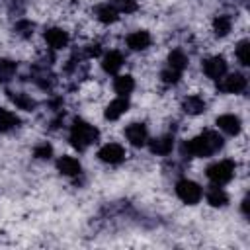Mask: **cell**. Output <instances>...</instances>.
<instances>
[{
    "mask_svg": "<svg viewBox=\"0 0 250 250\" xmlns=\"http://www.w3.org/2000/svg\"><path fill=\"white\" fill-rule=\"evenodd\" d=\"M133 88H135L133 76H129V74H119V76H115V80H113V90H115V94H119V96H129V94L133 92Z\"/></svg>",
    "mask_w": 250,
    "mask_h": 250,
    "instance_id": "obj_17",
    "label": "cell"
},
{
    "mask_svg": "<svg viewBox=\"0 0 250 250\" xmlns=\"http://www.w3.org/2000/svg\"><path fill=\"white\" fill-rule=\"evenodd\" d=\"M150 152L152 154H158V156H166L172 152L174 148V137L172 135H162V137H156L150 141Z\"/></svg>",
    "mask_w": 250,
    "mask_h": 250,
    "instance_id": "obj_13",
    "label": "cell"
},
{
    "mask_svg": "<svg viewBox=\"0 0 250 250\" xmlns=\"http://www.w3.org/2000/svg\"><path fill=\"white\" fill-rule=\"evenodd\" d=\"M127 109H129V100H127V96H119V98H115V100H111V102L107 104V107H105V119L115 121V119H119L123 113H127Z\"/></svg>",
    "mask_w": 250,
    "mask_h": 250,
    "instance_id": "obj_11",
    "label": "cell"
},
{
    "mask_svg": "<svg viewBox=\"0 0 250 250\" xmlns=\"http://www.w3.org/2000/svg\"><path fill=\"white\" fill-rule=\"evenodd\" d=\"M10 100L14 102L16 107H20L23 111H31L35 107V100L31 96L23 94V92H10Z\"/></svg>",
    "mask_w": 250,
    "mask_h": 250,
    "instance_id": "obj_20",
    "label": "cell"
},
{
    "mask_svg": "<svg viewBox=\"0 0 250 250\" xmlns=\"http://www.w3.org/2000/svg\"><path fill=\"white\" fill-rule=\"evenodd\" d=\"M234 176V162L225 158V160H219L215 164H211L207 168V178L215 184V186H225L232 180Z\"/></svg>",
    "mask_w": 250,
    "mask_h": 250,
    "instance_id": "obj_3",
    "label": "cell"
},
{
    "mask_svg": "<svg viewBox=\"0 0 250 250\" xmlns=\"http://www.w3.org/2000/svg\"><path fill=\"white\" fill-rule=\"evenodd\" d=\"M203 74L211 80H219L227 74V62L223 57L215 55V57H209L203 61Z\"/></svg>",
    "mask_w": 250,
    "mask_h": 250,
    "instance_id": "obj_5",
    "label": "cell"
},
{
    "mask_svg": "<svg viewBox=\"0 0 250 250\" xmlns=\"http://www.w3.org/2000/svg\"><path fill=\"white\" fill-rule=\"evenodd\" d=\"M227 201H229V197H227V193L221 186L213 184V188L207 189V203L211 207H223V205H227Z\"/></svg>",
    "mask_w": 250,
    "mask_h": 250,
    "instance_id": "obj_19",
    "label": "cell"
},
{
    "mask_svg": "<svg viewBox=\"0 0 250 250\" xmlns=\"http://www.w3.org/2000/svg\"><path fill=\"white\" fill-rule=\"evenodd\" d=\"M244 88H246V78H244V74H238V72L225 74L219 84V90L227 92V94H240Z\"/></svg>",
    "mask_w": 250,
    "mask_h": 250,
    "instance_id": "obj_7",
    "label": "cell"
},
{
    "mask_svg": "<svg viewBox=\"0 0 250 250\" xmlns=\"http://www.w3.org/2000/svg\"><path fill=\"white\" fill-rule=\"evenodd\" d=\"M217 125L227 135H238L240 133V117L234 113H223L217 117Z\"/></svg>",
    "mask_w": 250,
    "mask_h": 250,
    "instance_id": "obj_12",
    "label": "cell"
},
{
    "mask_svg": "<svg viewBox=\"0 0 250 250\" xmlns=\"http://www.w3.org/2000/svg\"><path fill=\"white\" fill-rule=\"evenodd\" d=\"M180 76H182V72H178V70H174V68H170V66H166V68L160 72V78H162L164 84H176V82L180 80Z\"/></svg>",
    "mask_w": 250,
    "mask_h": 250,
    "instance_id": "obj_28",
    "label": "cell"
},
{
    "mask_svg": "<svg viewBox=\"0 0 250 250\" xmlns=\"http://www.w3.org/2000/svg\"><path fill=\"white\" fill-rule=\"evenodd\" d=\"M16 74V62L8 59H0V80H10Z\"/></svg>",
    "mask_w": 250,
    "mask_h": 250,
    "instance_id": "obj_26",
    "label": "cell"
},
{
    "mask_svg": "<svg viewBox=\"0 0 250 250\" xmlns=\"http://www.w3.org/2000/svg\"><path fill=\"white\" fill-rule=\"evenodd\" d=\"M117 16H119V12H117L109 2L100 4V6L96 8V18H98V21H102V23H113V21L117 20Z\"/></svg>",
    "mask_w": 250,
    "mask_h": 250,
    "instance_id": "obj_18",
    "label": "cell"
},
{
    "mask_svg": "<svg viewBox=\"0 0 250 250\" xmlns=\"http://www.w3.org/2000/svg\"><path fill=\"white\" fill-rule=\"evenodd\" d=\"M33 21H29V20H20L18 23H16V33L20 35V37H31V33H33Z\"/></svg>",
    "mask_w": 250,
    "mask_h": 250,
    "instance_id": "obj_27",
    "label": "cell"
},
{
    "mask_svg": "<svg viewBox=\"0 0 250 250\" xmlns=\"http://www.w3.org/2000/svg\"><path fill=\"white\" fill-rule=\"evenodd\" d=\"M57 168H59V172H61L62 176H78L80 170H82L80 162H78L74 156H61V158L57 160Z\"/></svg>",
    "mask_w": 250,
    "mask_h": 250,
    "instance_id": "obj_15",
    "label": "cell"
},
{
    "mask_svg": "<svg viewBox=\"0 0 250 250\" xmlns=\"http://www.w3.org/2000/svg\"><path fill=\"white\" fill-rule=\"evenodd\" d=\"M33 154H35V158H39V160L51 158V156H53V146H51L49 143H41V145H37V146L33 148Z\"/></svg>",
    "mask_w": 250,
    "mask_h": 250,
    "instance_id": "obj_29",
    "label": "cell"
},
{
    "mask_svg": "<svg viewBox=\"0 0 250 250\" xmlns=\"http://www.w3.org/2000/svg\"><path fill=\"white\" fill-rule=\"evenodd\" d=\"M127 47L131 49V51H145L146 47H150V33L148 31H145V29H137V31H133V33H129L127 35Z\"/></svg>",
    "mask_w": 250,
    "mask_h": 250,
    "instance_id": "obj_9",
    "label": "cell"
},
{
    "mask_svg": "<svg viewBox=\"0 0 250 250\" xmlns=\"http://www.w3.org/2000/svg\"><path fill=\"white\" fill-rule=\"evenodd\" d=\"M176 195H178L184 203L195 205V203L201 199L203 191H201L199 184H195V182H191V180H180V182L176 184Z\"/></svg>",
    "mask_w": 250,
    "mask_h": 250,
    "instance_id": "obj_4",
    "label": "cell"
},
{
    "mask_svg": "<svg viewBox=\"0 0 250 250\" xmlns=\"http://www.w3.org/2000/svg\"><path fill=\"white\" fill-rule=\"evenodd\" d=\"M100 53H102V49H100L98 43H90V45L86 47V57H98Z\"/></svg>",
    "mask_w": 250,
    "mask_h": 250,
    "instance_id": "obj_30",
    "label": "cell"
},
{
    "mask_svg": "<svg viewBox=\"0 0 250 250\" xmlns=\"http://www.w3.org/2000/svg\"><path fill=\"white\" fill-rule=\"evenodd\" d=\"M98 137H100L98 129H96L94 125L82 121V119H76V121L70 125L68 141H70V145H72L74 148H78V150H84V148H88L90 145H94V143L98 141Z\"/></svg>",
    "mask_w": 250,
    "mask_h": 250,
    "instance_id": "obj_2",
    "label": "cell"
},
{
    "mask_svg": "<svg viewBox=\"0 0 250 250\" xmlns=\"http://www.w3.org/2000/svg\"><path fill=\"white\" fill-rule=\"evenodd\" d=\"M232 29V20H230V16H217L215 20H213V31L219 35V37H225L229 31Z\"/></svg>",
    "mask_w": 250,
    "mask_h": 250,
    "instance_id": "obj_22",
    "label": "cell"
},
{
    "mask_svg": "<svg viewBox=\"0 0 250 250\" xmlns=\"http://www.w3.org/2000/svg\"><path fill=\"white\" fill-rule=\"evenodd\" d=\"M18 123H20V119L14 111L0 107V131H10V129L18 127Z\"/></svg>",
    "mask_w": 250,
    "mask_h": 250,
    "instance_id": "obj_23",
    "label": "cell"
},
{
    "mask_svg": "<svg viewBox=\"0 0 250 250\" xmlns=\"http://www.w3.org/2000/svg\"><path fill=\"white\" fill-rule=\"evenodd\" d=\"M168 66L174 68V70H178V72H184V68L188 66V57H186V53L180 51V49H174V51L168 55Z\"/></svg>",
    "mask_w": 250,
    "mask_h": 250,
    "instance_id": "obj_21",
    "label": "cell"
},
{
    "mask_svg": "<svg viewBox=\"0 0 250 250\" xmlns=\"http://www.w3.org/2000/svg\"><path fill=\"white\" fill-rule=\"evenodd\" d=\"M109 4L119 14H133L137 10V0H109Z\"/></svg>",
    "mask_w": 250,
    "mask_h": 250,
    "instance_id": "obj_25",
    "label": "cell"
},
{
    "mask_svg": "<svg viewBox=\"0 0 250 250\" xmlns=\"http://www.w3.org/2000/svg\"><path fill=\"white\" fill-rule=\"evenodd\" d=\"M45 41H47V45H49L51 49H64L70 39H68V33H66L64 29H61V27H51V29L45 31Z\"/></svg>",
    "mask_w": 250,
    "mask_h": 250,
    "instance_id": "obj_10",
    "label": "cell"
},
{
    "mask_svg": "<svg viewBox=\"0 0 250 250\" xmlns=\"http://www.w3.org/2000/svg\"><path fill=\"white\" fill-rule=\"evenodd\" d=\"M98 158L105 164H119L125 158V148L117 143H107L98 150Z\"/></svg>",
    "mask_w": 250,
    "mask_h": 250,
    "instance_id": "obj_6",
    "label": "cell"
},
{
    "mask_svg": "<svg viewBox=\"0 0 250 250\" xmlns=\"http://www.w3.org/2000/svg\"><path fill=\"white\" fill-rule=\"evenodd\" d=\"M223 146V137L215 131H203L197 137L186 141L182 145V154L184 156H211Z\"/></svg>",
    "mask_w": 250,
    "mask_h": 250,
    "instance_id": "obj_1",
    "label": "cell"
},
{
    "mask_svg": "<svg viewBox=\"0 0 250 250\" xmlns=\"http://www.w3.org/2000/svg\"><path fill=\"white\" fill-rule=\"evenodd\" d=\"M125 137H127V141L133 145V146H143L146 141H148V133H146V127L143 125V123H131V125H127V129H125Z\"/></svg>",
    "mask_w": 250,
    "mask_h": 250,
    "instance_id": "obj_8",
    "label": "cell"
},
{
    "mask_svg": "<svg viewBox=\"0 0 250 250\" xmlns=\"http://www.w3.org/2000/svg\"><path fill=\"white\" fill-rule=\"evenodd\" d=\"M123 62H125V61H123V55H121L119 51H109V53H105L104 59H102V68H104L107 74H115V72L121 70Z\"/></svg>",
    "mask_w": 250,
    "mask_h": 250,
    "instance_id": "obj_14",
    "label": "cell"
},
{
    "mask_svg": "<svg viewBox=\"0 0 250 250\" xmlns=\"http://www.w3.org/2000/svg\"><path fill=\"white\" fill-rule=\"evenodd\" d=\"M182 109H184L188 115H199V113L205 111V102H203V98H199V96H188V98H184V102H182Z\"/></svg>",
    "mask_w": 250,
    "mask_h": 250,
    "instance_id": "obj_16",
    "label": "cell"
},
{
    "mask_svg": "<svg viewBox=\"0 0 250 250\" xmlns=\"http://www.w3.org/2000/svg\"><path fill=\"white\" fill-rule=\"evenodd\" d=\"M248 49H250V43H248L246 39H242V41H240V43L234 47V55H236V59H238V62H240L242 66H248V64H250Z\"/></svg>",
    "mask_w": 250,
    "mask_h": 250,
    "instance_id": "obj_24",
    "label": "cell"
}]
</instances>
